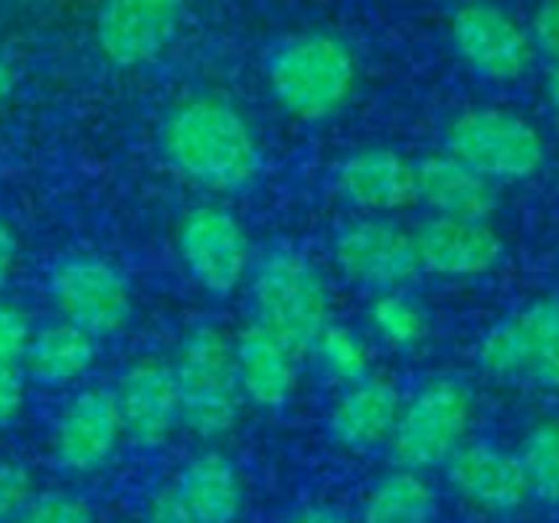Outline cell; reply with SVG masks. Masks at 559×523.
Masks as SVG:
<instances>
[{
	"mask_svg": "<svg viewBox=\"0 0 559 523\" xmlns=\"http://www.w3.org/2000/svg\"><path fill=\"white\" fill-rule=\"evenodd\" d=\"M164 161L193 187L239 193L262 170V147L246 115L219 95L177 102L160 128Z\"/></svg>",
	"mask_w": 559,
	"mask_h": 523,
	"instance_id": "6da1fadb",
	"label": "cell"
},
{
	"mask_svg": "<svg viewBox=\"0 0 559 523\" xmlns=\"http://www.w3.org/2000/svg\"><path fill=\"white\" fill-rule=\"evenodd\" d=\"M183 429L203 442L233 432L242 413V387L236 373L233 337L213 324L190 328L174 357Z\"/></svg>",
	"mask_w": 559,
	"mask_h": 523,
	"instance_id": "7a4b0ae2",
	"label": "cell"
},
{
	"mask_svg": "<svg viewBox=\"0 0 559 523\" xmlns=\"http://www.w3.org/2000/svg\"><path fill=\"white\" fill-rule=\"evenodd\" d=\"M357 85L350 46L331 33H301L269 59V88L298 121H324L344 108Z\"/></svg>",
	"mask_w": 559,
	"mask_h": 523,
	"instance_id": "3957f363",
	"label": "cell"
},
{
	"mask_svg": "<svg viewBox=\"0 0 559 523\" xmlns=\"http://www.w3.org/2000/svg\"><path fill=\"white\" fill-rule=\"evenodd\" d=\"M255 321L288 341L298 354L311 350L331 324V292L318 265L295 249H272L252 265Z\"/></svg>",
	"mask_w": 559,
	"mask_h": 523,
	"instance_id": "277c9868",
	"label": "cell"
},
{
	"mask_svg": "<svg viewBox=\"0 0 559 523\" xmlns=\"http://www.w3.org/2000/svg\"><path fill=\"white\" fill-rule=\"evenodd\" d=\"M445 151L495 183H518L547 164L544 134L518 111L468 108L445 131Z\"/></svg>",
	"mask_w": 559,
	"mask_h": 523,
	"instance_id": "5b68a950",
	"label": "cell"
},
{
	"mask_svg": "<svg viewBox=\"0 0 559 523\" xmlns=\"http://www.w3.org/2000/svg\"><path fill=\"white\" fill-rule=\"evenodd\" d=\"M472 409V390L462 380L426 383L409 403H403L400 423L390 439L393 459L413 472L449 465V459L465 445Z\"/></svg>",
	"mask_w": 559,
	"mask_h": 523,
	"instance_id": "8992f818",
	"label": "cell"
},
{
	"mask_svg": "<svg viewBox=\"0 0 559 523\" xmlns=\"http://www.w3.org/2000/svg\"><path fill=\"white\" fill-rule=\"evenodd\" d=\"M177 255L210 295H233L252 272V246L239 216L219 203H197L177 223Z\"/></svg>",
	"mask_w": 559,
	"mask_h": 523,
	"instance_id": "52a82bcc",
	"label": "cell"
},
{
	"mask_svg": "<svg viewBox=\"0 0 559 523\" xmlns=\"http://www.w3.org/2000/svg\"><path fill=\"white\" fill-rule=\"evenodd\" d=\"M49 298L62 321L88 331L92 337H111L128 328L134 314V295L118 265L98 255H69L49 275Z\"/></svg>",
	"mask_w": 559,
	"mask_h": 523,
	"instance_id": "ba28073f",
	"label": "cell"
},
{
	"mask_svg": "<svg viewBox=\"0 0 559 523\" xmlns=\"http://www.w3.org/2000/svg\"><path fill=\"white\" fill-rule=\"evenodd\" d=\"M452 46L459 59L481 79L514 82L534 62L531 29L498 3L472 0L452 16Z\"/></svg>",
	"mask_w": 559,
	"mask_h": 523,
	"instance_id": "9c48e42d",
	"label": "cell"
},
{
	"mask_svg": "<svg viewBox=\"0 0 559 523\" xmlns=\"http://www.w3.org/2000/svg\"><path fill=\"white\" fill-rule=\"evenodd\" d=\"M334 262L350 282L370 292L403 288L409 278H416V272H423L416 236L386 216L347 223L334 239Z\"/></svg>",
	"mask_w": 559,
	"mask_h": 523,
	"instance_id": "30bf717a",
	"label": "cell"
},
{
	"mask_svg": "<svg viewBox=\"0 0 559 523\" xmlns=\"http://www.w3.org/2000/svg\"><path fill=\"white\" fill-rule=\"evenodd\" d=\"M187 0H102L95 46L118 69L154 62L174 39Z\"/></svg>",
	"mask_w": 559,
	"mask_h": 523,
	"instance_id": "8fae6325",
	"label": "cell"
},
{
	"mask_svg": "<svg viewBox=\"0 0 559 523\" xmlns=\"http://www.w3.org/2000/svg\"><path fill=\"white\" fill-rule=\"evenodd\" d=\"M124 439V423L115 390L88 387L75 393L56 419L52 452L69 475L102 472Z\"/></svg>",
	"mask_w": 559,
	"mask_h": 523,
	"instance_id": "7c38bea8",
	"label": "cell"
},
{
	"mask_svg": "<svg viewBox=\"0 0 559 523\" xmlns=\"http://www.w3.org/2000/svg\"><path fill=\"white\" fill-rule=\"evenodd\" d=\"M115 396L124 423V439L138 449H160L174 439L177 426H183L174 364L160 357L134 360L121 373Z\"/></svg>",
	"mask_w": 559,
	"mask_h": 523,
	"instance_id": "4fadbf2b",
	"label": "cell"
},
{
	"mask_svg": "<svg viewBox=\"0 0 559 523\" xmlns=\"http://www.w3.org/2000/svg\"><path fill=\"white\" fill-rule=\"evenodd\" d=\"M419 269L436 278H478L488 275L504 252L491 219L429 216L416 233Z\"/></svg>",
	"mask_w": 559,
	"mask_h": 523,
	"instance_id": "5bb4252c",
	"label": "cell"
},
{
	"mask_svg": "<svg viewBox=\"0 0 559 523\" xmlns=\"http://www.w3.org/2000/svg\"><path fill=\"white\" fill-rule=\"evenodd\" d=\"M449 485L488 514H511L527 504L531 482L521 455L491 442H465L445 465Z\"/></svg>",
	"mask_w": 559,
	"mask_h": 523,
	"instance_id": "9a60e30c",
	"label": "cell"
},
{
	"mask_svg": "<svg viewBox=\"0 0 559 523\" xmlns=\"http://www.w3.org/2000/svg\"><path fill=\"white\" fill-rule=\"evenodd\" d=\"M337 193L367 216H386L416 200V161L393 147H364L337 164Z\"/></svg>",
	"mask_w": 559,
	"mask_h": 523,
	"instance_id": "2e32d148",
	"label": "cell"
},
{
	"mask_svg": "<svg viewBox=\"0 0 559 523\" xmlns=\"http://www.w3.org/2000/svg\"><path fill=\"white\" fill-rule=\"evenodd\" d=\"M236 373L246 403L259 409H282L298 387V350L265 324L252 321L233 337Z\"/></svg>",
	"mask_w": 559,
	"mask_h": 523,
	"instance_id": "e0dca14e",
	"label": "cell"
},
{
	"mask_svg": "<svg viewBox=\"0 0 559 523\" xmlns=\"http://www.w3.org/2000/svg\"><path fill=\"white\" fill-rule=\"evenodd\" d=\"M416 200L426 203L432 216L459 219H491L498 210L495 180L449 151L416 161Z\"/></svg>",
	"mask_w": 559,
	"mask_h": 523,
	"instance_id": "ac0fdd59",
	"label": "cell"
},
{
	"mask_svg": "<svg viewBox=\"0 0 559 523\" xmlns=\"http://www.w3.org/2000/svg\"><path fill=\"white\" fill-rule=\"evenodd\" d=\"M403 413L400 390L383 377H367L354 387H344L341 400L331 409V432L347 449H373L393 439V429Z\"/></svg>",
	"mask_w": 559,
	"mask_h": 523,
	"instance_id": "d6986e66",
	"label": "cell"
},
{
	"mask_svg": "<svg viewBox=\"0 0 559 523\" xmlns=\"http://www.w3.org/2000/svg\"><path fill=\"white\" fill-rule=\"evenodd\" d=\"M174 495L197 523H236L246 504L239 468L223 452L193 455L180 468Z\"/></svg>",
	"mask_w": 559,
	"mask_h": 523,
	"instance_id": "ffe728a7",
	"label": "cell"
},
{
	"mask_svg": "<svg viewBox=\"0 0 559 523\" xmlns=\"http://www.w3.org/2000/svg\"><path fill=\"white\" fill-rule=\"evenodd\" d=\"M95 341L98 337H92L88 331L69 321L46 324L33 331L26 357H23V370L39 387H72L92 370L98 357Z\"/></svg>",
	"mask_w": 559,
	"mask_h": 523,
	"instance_id": "44dd1931",
	"label": "cell"
},
{
	"mask_svg": "<svg viewBox=\"0 0 559 523\" xmlns=\"http://www.w3.org/2000/svg\"><path fill=\"white\" fill-rule=\"evenodd\" d=\"M436 491L423 472L403 468L380 478L360 511V523H432Z\"/></svg>",
	"mask_w": 559,
	"mask_h": 523,
	"instance_id": "7402d4cb",
	"label": "cell"
},
{
	"mask_svg": "<svg viewBox=\"0 0 559 523\" xmlns=\"http://www.w3.org/2000/svg\"><path fill=\"white\" fill-rule=\"evenodd\" d=\"M534 354H537V331L531 318L521 311L518 318L495 324L481 337L478 364L495 380H518V377H531Z\"/></svg>",
	"mask_w": 559,
	"mask_h": 523,
	"instance_id": "603a6c76",
	"label": "cell"
},
{
	"mask_svg": "<svg viewBox=\"0 0 559 523\" xmlns=\"http://www.w3.org/2000/svg\"><path fill=\"white\" fill-rule=\"evenodd\" d=\"M367 318H370L373 334L393 350L419 347L426 341V331H429L423 308L409 295H403V288L377 292V298L367 308Z\"/></svg>",
	"mask_w": 559,
	"mask_h": 523,
	"instance_id": "cb8c5ba5",
	"label": "cell"
},
{
	"mask_svg": "<svg viewBox=\"0 0 559 523\" xmlns=\"http://www.w3.org/2000/svg\"><path fill=\"white\" fill-rule=\"evenodd\" d=\"M311 350L318 354L321 370L331 380H337L341 387H354V383L370 377V347H367V341L357 331H350L344 324L331 321L321 331V337L314 341Z\"/></svg>",
	"mask_w": 559,
	"mask_h": 523,
	"instance_id": "d4e9b609",
	"label": "cell"
},
{
	"mask_svg": "<svg viewBox=\"0 0 559 523\" xmlns=\"http://www.w3.org/2000/svg\"><path fill=\"white\" fill-rule=\"evenodd\" d=\"M521 462L531 482V495L559 508V419H544L527 432Z\"/></svg>",
	"mask_w": 559,
	"mask_h": 523,
	"instance_id": "484cf974",
	"label": "cell"
},
{
	"mask_svg": "<svg viewBox=\"0 0 559 523\" xmlns=\"http://www.w3.org/2000/svg\"><path fill=\"white\" fill-rule=\"evenodd\" d=\"M10 523H95V514L82 498L52 491V495H33L29 504Z\"/></svg>",
	"mask_w": 559,
	"mask_h": 523,
	"instance_id": "4316f807",
	"label": "cell"
},
{
	"mask_svg": "<svg viewBox=\"0 0 559 523\" xmlns=\"http://www.w3.org/2000/svg\"><path fill=\"white\" fill-rule=\"evenodd\" d=\"M29 337H33V324L26 311L10 301H0V364L20 367L26 357Z\"/></svg>",
	"mask_w": 559,
	"mask_h": 523,
	"instance_id": "83f0119b",
	"label": "cell"
},
{
	"mask_svg": "<svg viewBox=\"0 0 559 523\" xmlns=\"http://www.w3.org/2000/svg\"><path fill=\"white\" fill-rule=\"evenodd\" d=\"M33 475L20 462H0V523H10L33 498Z\"/></svg>",
	"mask_w": 559,
	"mask_h": 523,
	"instance_id": "f1b7e54d",
	"label": "cell"
},
{
	"mask_svg": "<svg viewBox=\"0 0 559 523\" xmlns=\"http://www.w3.org/2000/svg\"><path fill=\"white\" fill-rule=\"evenodd\" d=\"M531 39H534V49L550 66H559V0H544L537 7L534 23H531Z\"/></svg>",
	"mask_w": 559,
	"mask_h": 523,
	"instance_id": "f546056e",
	"label": "cell"
},
{
	"mask_svg": "<svg viewBox=\"0 0 559 523\" xmlns=\"http://www.w3.org/2000/svg\"><path fill=\"white\" fill-rule=\"evenodd\" d=\"M23 403H26V387H23L20 367L0 364V429L16 423V416L23 413Z\"/></svg>",
	"mask_w": 559,
	"mask_h": 523,
	"instance_id": "4dcf8cb0",
	"label": "cell"
},
{
	"mask_svg": "<svg viewBox=\"0 0 559 523\" xmlns=\"http://www.w3.org/2000/svg\"><path fill=\"white\" fill-rule=\"evenodd\" d=\"M531 380L559 390V331H554V334L537 347V357H534V364H531Z\"/></svg>",
	"mask_w": 559,
	"mask_h": 523,
	"instance_id": "1f68e13d",
	"label": "cell"
},
{
	"mask_svg": "<svg viewBox=\"0 0 559 523\" xmlns=\"http://www.w3.org/2000/svg\"><path fill=\"white\" fill-rule=\"evenodd\" d=\"M144 523H197L187 508L180 504V498L174 495V488L167 491H157L147 504V514H144Z\"/></svg>",
	"mask_w": 559,
	"mask_h": 523,
	"instance_id": "d6a6232c",
	"label": "cell"
},
{
	"mask_svg": "<svg viewBox=\"0 0 559 523\" xmlns=\"http://www.w3.org/2000/svg\"><path fill=\"white\" fill-rule=\"evenodd\" d=\"M16 259H20V239H16V229L0 219V292L7 288L13 269H16Z\"/></svg>",
	"mask_w": 559,
	"mask_h": 523,
	"instance_id": "836d02e7",
	"label": "cell"
},
{
	"mask_svg": "<svg viewBox=\"0 0 559 523\" xmlns=\"http://www.w3.org/2000/svg\"><path fill=\"white\" fill-rule=\"evenodd\" d=\"M288 523H347V518L337 514L334 508H305V511H298Z\"/></svg>",
	"mask_w": 559,
	"mask_h": 523,
	"instance_id": "e575fe53",
	"label": "cell"
},
{
	"mask_svg": "<svg viewBox=\"0 0 559 523\" xmlns=\"http://www.w3.org/2000/svg\"><path fill=\"white\" fill-rule=\"evenodd\" d=\"M547 105L559 121V66H550V75H547Z\"/></svg>",
	"mask_w": 559,
	"mask_h": 523,
	"instance_id": "d590c367",
	"label": "cell"
},
{
	"mask_svg": "<svg viewBox=\"0 0 559 523\" xmlns=\"http://www.w3.org/2000/svg\"><path fill=\"white\" fill-rule=\"evenodd\" d=\"M13 88H16V75H13L10 62L0 59V102H7L13 95Z\"/></svg>",
	"mask_w": 559,
	"mask_h": 523,
	"instance_id": "8d00e7d4",
	"label": "cell"
}]
</instances>
